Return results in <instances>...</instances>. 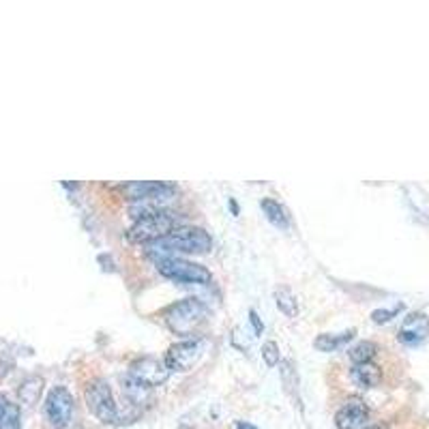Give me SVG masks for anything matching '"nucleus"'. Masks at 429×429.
<instances>
[{"instance_id": "obj_22", "label": "nucleus", "mask_w": 429, "mask_h": 429, "mask_svg": "<svg viewBox=\"0 0 429 429\" xmlns=\"http://www.w3.org/2000/svg\"><path fill=\"white\" fill-rule=\"evenodd\" d=\"M395 313H397V309H390V311H386V309H376V311L372 313V318H374V322L382 325V322H388Z\"/></svg>"}, {"instance_id": "obj_19", "label": "nucleus", "mask_w": 429, "mask_h": 429, "mask_svg": "<svg viewBox=\"0 0 429 429\" xmlns=\"http://www.w3.org/2000/svg\"><path fill=\"white\" fill-rule=\"evenodd\" d=\"M378 352V346L374 341H361L356 343L352 350H350V361L356 365V363H369Z\"/></svg>"}, {"instance_id": "obj_16", "label": "nucleus", "mask_w": 429, "mask_h": 429, "mask_svg": "<svg viewBox=\"0 0 429 429\" xmlns=\"http://www.w3.org/2000/svg\"><path fill=\"white\" fill-rule=\"evenodd\" d=\"M275 305L281 313H285L288 318H297L299 315V303H297V297L290 288H285V285H281V288L275 290Z\"/></svg>"}, {"instance_id": "obj_25", "label": "nucleus", "mask_w": 429, "mask_h": 429, "mask_svg": "<svg viewBox=\"0 0 429 429\" xmlns=\"http://www.w3.org/2000/svg\"><path fill=\"white\" fill-rule=\"evenodd\" d=\"M230 206H232V212H234V214H238V206H236V202H234V200H230Z\"/></svg>"}, {"instance_id": "obj_8", "label": "nucleus", "mask_w": 429, "mask_h": 429, "mask_svg": "<svg viewBox=\"0 0 429 429\" xmlns=\"http://www.w3.org/2000/svg\"><path fill=\"white\" fill-rule=\"evenodd\" d=\"M129 376H133L135 380L155 388V386H161L168 380L170 367L165 365V361L153 359V356H144V359H137L135 363H131Z\"/></svg>"}, {"instance_id": "obj_26", "label": "nucleus", "mask_w": 429, "mask_h": 429, "mask_svg": "<svg viewBox=\"0 0 429 429\" xmlns=\"http://www.w3.org/2000/svg\"><path fill=\"white\" fill-rule=\"evenodd\" d=\"M365 429H384V427L382 425H367Z\"/></svg>"}, {"instance_id": "obj_15", "label": "nucleus", "mask_w": 429, "mask_h": 429, "mask_svg": "<svg viewBox=\"0 0 429 429\" xmlns=\"http://www.w3.org/2000/svg\"><path fill=\"white\" fill-rule=\"evenodd\" d=\"M41 390H43V380L39 376H30L22 382L18 395H20V402L26 404V406H34L41 397Z\"/></svg>"}, {"instance_id": "obj_9", "label": "nucleus", "mask_w": 429, "mask_h": 429, "mask_svg": "<svg viewBox=\"0 0 429 429\" xmlns=\"http://www.w3.org/2000/svg\"><path fill=\"white\" fill-rule=\"evenodd\" d=\"M337 429H365L369 425V408L363 400L350 397L335 414Z\"/></svg>"}, {"instance_id": "obj_14", "label": "nucleus", "mask_w": 429, "mask_h": 429, "mask_svg": "<svg viewBox=\"0 0 429 429\" xmlns=\"http://www.w3.org/2000/svg\"><path fill=\"white\" fill-rule=\"evenodd\" d=\"M260 206H262V210H264V214H266V219H268L273 226H277V228H281V230H285V228L290 226V214H288V210H285L277 200L264 198V200L260 202Z\"/></svg>"}, {"instance_id": "obj_3", "label": "nucleus", "mask_w": 429, "mask_h": 429, "mask_svg": "<svg viewBox=\"0 0 429 429\" xmlns=\"http://www.w3.org/2000/svg\"><path fill=\"white\" fill-rule=\"evenodd\" d=\"M176 228H181V224H178V217H174V212L159 210V212H153V214H147V217L137 219L129 230V240L151 245V243L165 238Z\"/></svg>"}, {"instance_id": "obj_4", "label": "nucleus", "mask_w": 429, "mask_h": 429, "mask_svg": "<svg viewBox=\"0 0 429 429\" xmlns=\"http://www.w3.org/2000/svg\"><path fill=\"white\" fill-rule=\"evenodd\" d=\"M157 271L174 281H187V283H210L212 275L206 266L183 260V258H159L155 260Z\"/></svg>"}, {"instance_id": "obj_11", "label": "nucleus", "mask_w": 429, "mask_h": 429, "mask_svg": "<svg viewBox=\"0 0 429 429\" xmlns=\"http://www.w3.org/2000/svg\"><path fill=\"white\" fill-rule=\"evenodd\" d=\"M429 335V318L425 313H410L400 329V339L404 343H418Z\"/></svg>"}, {"instance_id": "obj_7", "label": "nucleus", "mask_w": 429, "mask_h": 429, "mask_svg": "<svg viewBox=\"0 0 429 429\" xmlns=\"http://www.w3.org/2000/svg\"><path fill=\"white\" fill-rule=\"evenodd\" d=\"M74 406H76L74 395L64 386H54L46 400V416L50 425L54 429L67 427L71 423V416H74Z\"/></svg>"}, {"instance_id": "obj_23", "label": "nucleus", "mask_w": 429, "mask_h": 429, "mask_svg": "<svg viewBox=\"0 0 429 429\" xmlns=\"http://www.w3.org/2000/svg\"><path fill=\"white\" fill-rule=\"evenodd\" d=\"M249 322L254 325L256 335H262V333H264V325H262V320H260V315H258L256 309H249Z\"/></svg>"}, {"instance_id": "obj_5", "label": "nucleus", "mask_w": 429, "mask_h": 429, "mask_svg": "<svg viewBox=\"0 0 429 429\" xmlns=\"http://www.w3.org/2000/svg\"><path fill=\"white\" fill-rule=\"evenodd\" d=\"M86 406L101 423H114L118 418V408L112 395V388L105 380H95L86 386Z\"/></svg>"}, {"instance_id": "obj_24", "label": "nucleus", "mask_w": 429, "mask_h": 429, "mask_svg": "<svg viewBox=\"0 0 429 429\" xmlns=\"http://www.w3.org/2000/svg\"><path fill=\"white\" fill-rule=\"evenodd\" d=\"M236 429H258V427L252 425V423H243V421H238V423H236Z\"/></svg>"}, {"instance_id": "obj_2", "label": "nucleus", "mask_w": 429, "mask_h": 429, "mask_svg": "<svg viewBox=\"0 0 429 429\" xmlns=\"http://www.w3.org/2000/svg\"><path fill=\"white\" fill-rule=\"evenodd\" d=\"M208 315V309L198 299H185L165 311V325L176 335H193Z\"/></svg>"}, {"instance_id": "obj_1", "label": "nucleus", "mask_w": 429, "mask_h": 429, "mask_svg": "<svg viewBox=\"0 0 429 429\" xmlns=\"http://www.w3.org/2000/svg\"><path fill=\"white\" fill-rule=\"evenodd\" d=\"M212 249V238L206 230L196 226H181L165 238L151 243L149 254L155 258H174V254H206ZM157 258V260H159Z\"/></svg>"}, {"instance_id": "obj_13", "label": "nucleus", "mask_w": 429, "mask_h": 429, "mask_svg": "<svg viewBox=\"0 0 429 429\" xmlns=\"http://www.w3.org/2000/svg\"><path fill=\"white\" fill-rule=\"evenodd\" d=\"M123 390H125V395H127V400L131 404L142 406V404H147L151 400V390L153 388L127 374V378H123Z\"/></svg>"}, {"instance_id": "obj_17", "label": "nucleus", "mask_w": 429, "mask_h": 429, "mask_svg": "<svg viewBox=\"0 0 429 429\" xmlns=\"http://www.w3.org/2000/svg\"><path fill=\"white\" fill-rule=\"evenodd\" d=\"M0 429H20V408L0 395Z\"/></svg>"}, {"instance_id": "obj_18", "label": "nucleus", "mask_w": 429, "mask_h": 429, "mask_svg": "<svg viewBox=\"0 0 429 429\" xmlns=\"http://www.w3.org/2000/svg\"><path fill=\"white\" fill-rule=\"evenodd\" d=\"M352 335H354V331H348V333H341V335H318L315 337V341H313V346L320 350V352H333V350H337L339 346H343L348 339H352Z\"/></svg>"}, {"instance_id": "obj_12", "label": "nucleus", "mask_w": 429, "mask_h": 429, "mask_svg": "<svg viewBox=\"0 0 429 429\" xmlns=\"http://www.w3.org/2000/svg\"><path fill=\"white\" fill-rule=\"evenodd\" d=\"M352 380L361 388H374L382 382V369L378 365L369 363H356L352 367Z\"/></svg>"}, {"instance_id": "obj_20", "label": "nucleus", "mask_w": 429, "mask_h": 429, "mask_svg": "<svg viewBox=\"0 0 429 429\" xmlns=\"http://www.w3.org/2000/svg\"><path fill=\"white\" fill-rule=\"evenodd\" d=\"M281 380H283L285 390H288L290 395H292L294 386H299V374H297L292 361H283V363H281Z\"/></svg>"}, {"instance_id": "obj_21", "label": "nucleus", "mask_w": 429, "mask_h": 429, "mask_svg": "<svg viewBox=\"0 0 429 429\" xmlns=\"http://www.w3.org/2000/svg\"><path fill=\"white\" fill-rule=\"evenodd\" d=\"M262 359L268 367H275L279 365V359H281V354H279V346L275 341H266L262 346Z\"/></svg>"}, {"instance_id": "obj_6", "label": "nucleus", "mask_w": 429, "mask_h": 429, "mask_svg": "<svg viewBox=\"0 0 429 429\" xmlns=\"http://www.w3.org/2000/svg\"><path fill=\"white\" fill-rule=\"evenodd\" d=\"M204 354V341L202 339H185L168 348L165 352V365L170 372H189Z\"/></svg>"}, {"instance_id": "obj_10", "label": "nucleus", "mask_w": 429, "mask_h": 429, "mask_svg": "<svg viewBox=\"0 0 429 429\" xmlns=\"http://www.w3.org/2000/svg\"><path fill=\"white\" fill-rule=\"evenodd\" d=\"M125 193L127 198L137 202V200H151V198H174L176 189L159 181H135L125 185Z\"/></svg>"}]
</instances>
